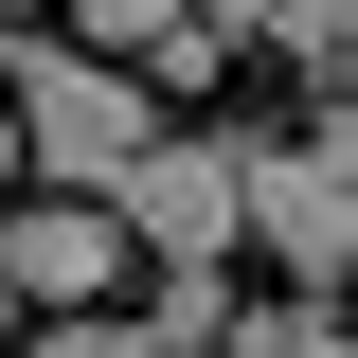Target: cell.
I'll list each match as a JSON object with an SVG mask.
<instances>
[{"instance_id": "1", "label": "cell", "mask_w": 358, "mask_h": 358, "mask_svg": "<svg viewBox=\"0 0 358 358\" xmlns=\"http://www.w3.org/2000/svg\"><path fill=\"white\" fill-rule=\"evenodd\" d=\"M233 251H268L287 287H341L358 268V126L341 108L305 143H233Z\"/></svg>"}, {"instance_id": "2", "label": "cell", "mask_w": 358, "mask_h": 358, "mask_svg": "<svg viewBox=\"0 0 358 358\" xmlns=\"http://www.w3.org/2000/svg\"><path fill=\"white\" fill-rule=\"evenodd\" d=\"M0 108H18V162H36V179H108V162H126V143L143 126H162V108H143V72H126V54H0Z\"/></svg>"}, {"instance_id": "3", "label": "cell", "mask_w": 358, "mask_h": 358, "mask_svg": "<svg viewBox=\"0 0 358 358\" xmlns=\"http://www.w3.org/2000/svg\"><path fill=\"white\" fill-rule=\"evenodd\" d=\"M90 197L126 215V251H143V268H215V251H233V143H215V126H143Z\"/></svg>"}, {"instance_id": "4", "label": "cell", "mask_w": 358, "mask_h": 358, "mask_svg": "<svg viewBox=\"0 0 358 358\" xmlns=\"http://www.w3.org/2000/svg\"><path fill=\"white\" fill-rule=\"evenodd\" d=\"M0 287H18L36 322L108 305V287H126V215H108L90 179H54V197H18V215H0Z\"/></svg>"}, {"instance_id": "5", "label": "cell", "mask_w": 358, "mask_h": 358, "mask_svg": "<svg viewBox=\"0 0 358 358\" xmlns=\"http://www.w3.org/2000/svg\"><path fill=\"white\" fill-rule=\"evenodd\" d=\"M126 341L143 358H162V341H233V287H215V268H162V287L126 305Z\"/></svg>"}, {"instance_id": "6", "label": "cell", "mask_w": 358, "mask_h": 358, "mask_svg": "<svg viewBox=\"0 0 358 358\" xmlns=\"http://www.w3.org/2000/svg\"><path fill=\"white\" fill-rule=\"evenodd\" d=\"M251 36L287 54V72H341L358 54V0H251Z\"/></svg>"}, {"instance_id": "7", "label": "cell", "mask_w": 358, "mask_h": 358, "mask_svg": "<svg viewBox=\"0 0 358 358\" xmlns=\"http://www.w3.org/2000/svg\"><path fill=\"white\" fill-rule=\"evenodd\" d=\"M162 18H179V0H72V36H90V54H143Z\"/></svg>"}, {"instance_id": "8", "label": "cell", "mask_w": 358, "mask_h": 358, "mask_svg": "<svg viewBox=\"0 0 358 358\" xmlns=\"http://www.w3.org/2000/svg\"><path fill=\"white\" fill-rule=\"evenodd\" d=\"M179 18H215V36H251V0H179Z\"/></svg>"}, {"instance_id": "9", "label": "cell", "mask_w": 358, "mask_h": 358, "mask_svg": "<svg viewBox=\"0 0 358 358\" xmlns=\"http://www.w3.org/2000/svg\"><path fill=\"white\" fill-rule=\"evenodd\" d=\"M0 179H18V108H0Z\"/></svg>"}, {"instance_id": "10", "label": "cell", "mask_w": 358, "mask_h": 358, "mask_svg": "<svg viewBox=\"0 0 358 358\" xmlns=\"http://www.w3.org/2000/svg\"><path fill=\"white\" fill-rule=\"evenodd\" d=\"M0 322H18V287H0Z\"/></svg>"}]
</instances>
